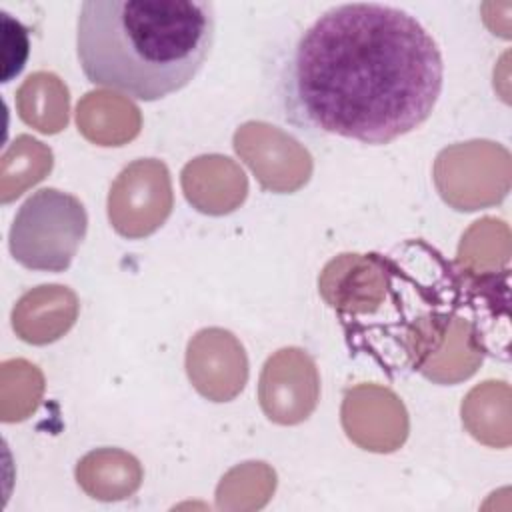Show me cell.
<instances>
[{"mask_svg": "<svg viewBox=\"0 0 512 512\" xmlns=\"http://www.w3.org/2000/svg\"><path fill=\"white\" fill-rule=\"evenodd\" d=\"M78 316V300L66 286H38L26 292L14 312L12 326L28 344H48L70 330Z\"/></svg>", "mask_w": 512, "mask_h": 512, "instance_id": "cell-12", "label": "cell"}, {"mask_svg": "<svg viewBox=\"0 0 512 512\" xmlns=\"http://www.w3.org/2000/svg\"><path fill=\"white\" fill-rule=\"evenodd\" d=\"M234 150L272 192H294L312 172L310 154L290 134L266 122H246L234 134Z\"/></svg>", "mask_w": 512, "mask_h": 512, "instance_id": "cell-6", "label": "cell"}, {"mask_svg": "<svg viewBox=\"0 0 512 512\" xmlns=\"http://www.w3.org/2000/svg\"><path fill=\"white\" fill-rule=\"evenodd\" d=\"M394 264L378 254H340L320 276V294L340 312H374L386 296Z\"/></svg>", "mask_w": 512, "mask_h": 512, "instance_id": "cell-9", "label": "cell"}, {"mask_svg": "<svg viewBox=\"0 0 512 512\" xmlns=\"http://www.w3.org/2000/svg\"><path fill=\"white\" fill-rule=\"evenodd\" d=\"M188 202L204 214H228L242 204L248 182L238 164L226 156H200L182 170Z\"/></svg>", "mask_w": 512, "mask_h": 512, "instance_id": "cell-10", "label": "cell"}, {"mask_svg": "<svg viewBox=\"0 0 512 512\" xmlns=\"http://www.w3.org/2000/svg\"><path fill=\"white\" fill-rule=\"evenodd\" d=\"M214 42V4L202 0H88L76 50L92 84L152 102L182 90Z\"/></svg>", "mask_w": 512, "mask_h": 512, "instance_id": "cell-2", "label": "cell"}, {"mask_svg": "<svg viewBox=\"0 0 512 512\" xmlns=\"http://www.w3.org/2000/svg\"><path fill=\"white\" fill-rule=\"evenodd\" d=\"M4 24V74L2 82H10L16 76L28 58V30L18 22L12 20L10 14L2 12Z\"/></svg>", "mask_w": 512, "mask_h": 512, "instance_id": "cell-17", "label": "cell"}, {"mask_svg": "<svg viewBox=\"0 0 512 512\" xmlns=\"http://www.w3.org/2000/svg\"><path fill=\"white\" fill-rule=\"evenodd\" d=\"M78 130L100 146H120L132 140L140 130L138 108L106 92H90L78 104Z\"/></svg>", "mask_w": 512, "mask_h": 512, "instance_id": "cell-13", "label": "cell"}, {"mask_svg": "<svg viewBox=\"0 0 512 512\" xmlns=\"http://www.w3.org/2000/svg\"><path fill=\"white\" fill-rule=\"evenodd\" d=\"M482 254L474 258V262L466 268H460L466 274H492L504 272L498 270L500 266L508 270V256H510V234L508 226L496 218H484L472 224V228L462 238L460 250H480Z\"/></svg>", "mask_w": 512, "mask_h": 512, "instance_id": "cell-16", "label": "cell"}, {"mask_svg": "<svg viewBox=\"0 0 512 512\" xmlns=\"http://www.w3.org/2000/svg\"><path fill=\"white\" fill-rule=\"evenodd\" d=\"M88 216L84 204L58 188H42L18 208L8 248L28 270L64 272L84 240Z\"/></svg>", "mask_w": 512, "mask_h": 512, "instance_id": "cell-3", "label": "cell"}, {"mask_svg": "<svg viewBox=\"0 0 512 512\" xmlns=\"http://www.w3.org/2000/svg\"><path fill=\"white\" fill-rule=\"evenodd\" d=\"M434 180L440 196L456 210L492 206L510 190V154L488 140L456 144L436 158Z\"/></svg>", "mask_w": 512, "mask_h": 512, "instance_id": "cell-4", "label": "cell"}, {"mask_svg": "<svg viewBox=\"0 0 512 512\" xmlns=\"http://www.w3.org/2000/svg\"><path fill=\"white\" fill-rule=\"evenodd\" d=\"M172 212V184L164 162L140 158L126 166L108 194V218L126 238H144Z\"/></svg>", "mask_w": 512, "mask_h": 512, "instance_id": "cell-5", "label": "cell"}, {"mask_svg": "<svg viewBox=\"0 0 512 512\" xmlns=\"http://www.w3.org/2000/svg\"><path fill=\"white\" fill-rule=\"evenodd\" d=\"M258 398L268 420L298 424L306 420L320 398V378L314 360L300 348L272 354L260 374Z\"/></svg>", "mask_w": 512, "mask_h": 512, "instance_id": "cell-7", "label": "cell"}, {"mask_svg": "<svg viewBox=\"0 0 512 512\" xmlns=\"http://www.w3.org/2000/svg\"><path fill=\"white\" fill-rule=\"evenodd\" d=\"M186 372L192 386L204 398L228 402L246 384L248 360L232 332L206 328L188 342Z\"/></svg>", "mask_w": 512, "mask_h": 512, "instance_id": "cell-8", "label": "cell"}, {"mask_svg": "<svg viewBox=\"0 0 512 512\" xmlns=\"http://www.w3.org/2000/svg\"><path fill=\"white\" fill-rule=\"evenodd\" d=\"M16 102L20 118L44 134H56L68 122V88L52 72L28 76Z\"/></svg>", "mask_w": 512, "mask_h": 512, "instance_id": "cell-15", "label": "cell"}, {"mask_svg": "<svg viewBox=\"0 0 512 512\" xmlns=\"http://www.w3.org/2000/svg\"><path fill=\"white\" fill-rule=\"evenodd\" d=\"M372 416L342 414L346 434L366 450L390 452L398 448L408 432L406 410L402 402L386 388L358 386L348 392Z\"/></svg>", "mask_w": 512, "mask_h": 512, "instance_id": "cell-11", "label": "cell"}, {"mask_svg": "<svg viewBox=\"0 0 512 512\" xmlns=\"http://www.w3.org/2000/svg\"><path fill=\"white\" fill-rule=\"evenodd\" d=\"M510 388L506 382L488 380L466 396L462 402V422L468 432L484 444H510Z\"/></svg>", "mask_w": 512, "mask_h": 512, "instance_id": "cell-14", "label": "cell"}, {"mask_svg": "<svg viewBox=\"0 0 512 512\" xmlns=\"http://www.w3.org/2000/svg\"><path fill=\"white\" fill-rule=\"evenodd\" d=\"M442 78L438 44L414 16L386 4H342L298 38L286 108L302 128L388 144L432 114Z\"/></svg>", "mask_w": 512, "mask_h": 512, "instance_id": "cell-1", "label": "cell"}]
</instances>
